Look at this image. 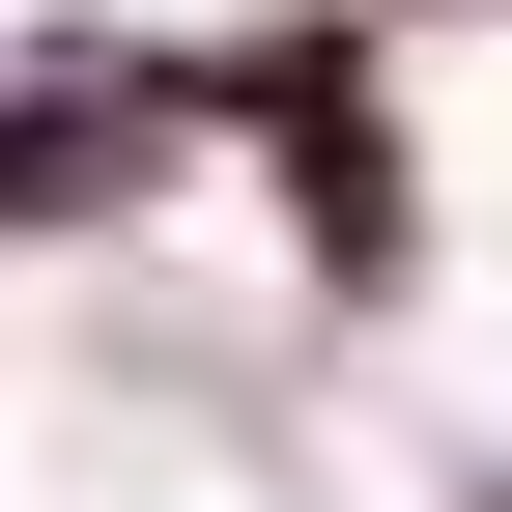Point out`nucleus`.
<instances>
[{"mask_svg":"<svg viewBox=\"0 0 512 512\" xmlns=\"http://www.w3.org/2000/svg\"><path fill=\"white\" fill-rule=\"evenodd\" d=\"M200 114L285 171L313 313H399V285H427V143H399V29H370V0H256V29H200Z\"/></svg>","mask_w":512,"mask_h":512,"instance_id":"f257e3e1","label":"nucleus"},{"mask_svg":"<svg viewBox=\"0 0 512 512\" xmlns=\"http://www.w3.org/2000/svg\"><path fill=\"white\" fill-rule=\"evenodd\" d=\"M200 29H29L0 57V256H114L171 228V171H200Z\"/></svg>","mask_w":512,"mask_h":512,"instance_id":"f03ea898","label":"nucleus"}]
</instances>
